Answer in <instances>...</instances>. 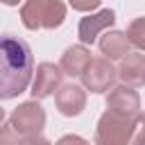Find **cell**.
I'll return each mask as SVG.
<instances>
[{
  "instance_id": "19",
  "label": "cell",
  "mask_w": 145,
  "mask_h": 145,
  "mask_svg": "<svg viewBox=\"0 0 145 145\" xmlns=\"http://www.w3.org/2000/svg\"><path fill=\"white\" fill-rule=\"evenodd\" d=\"M2 120H5V111L0 109V122H2Z\"/></svg>"
},
{
  "instance_id": "7",
  "label": "cell",
  "mask_w": 145,
  "mask_h": 145,
  "mask_svg": "<svg viewBox=\"0 0 145 145\" xmlns=\"http://www.w3.org/2000/svg\"><path fill=\"white\" fill-rule=\"evenodd\" d=\"M106 106L109 111H116V113L136 116L140 113V97L129 86H113L106 95Z\"/></svg>"
},
{
  "instance_id": "11",
  "label": "cell",
  "mask_w": 145,
  "mask_h": 145,
  "mask_svg": "<svg viewBox=\"0 0 145 145\" xmlns=\"http://www.w3.org/2000/svg\"><path fill=\"white\" fill-rule=\"evenodd\" d=\"M88 61H91V50L84 48V45H72V48H68V50L63 52L59 68H61L63 75L79 77V75L84 72V68L88 66Z\"/></svg>"
},
{
  "instance_id": "15",
  "label": "cell",
  "mask_w": 145,
  "mask_h": 145,
  "mask_svg": "<svg viewBox=\"0 0 145 145\" xmlns=\"http://www.w3.org/2000/svg\"><path fill=\"white\" fill-rule=\"evenodd\" d=\"M68 2H70V7L77 9V11H91V9H95L102 0H68Z\"/></svg>"
},
{
  "instance_id": "14",
  "label": "cell",
  "mask_w": 145,
  "mask_h": 145,
  "mask_svg": "<svg viewBox=\"0 0 145 145\" xmlns=\"http://www.w3.org/2000/svg\"><path fill=\"white\" fill-rule=\"evenodd\" d=\"M20 136L16 134V129L11 125H2L0 122V145H20Z\"/></svg>"
},
{
  "instance_id": "18",
  "label": "cell",
  "mask_w": 145,
  "mask_h": 145,
  "mask_svg": "<svg viewBox=\"0 0 145 145\" xmlns=\"http://www.w3.org/2000/svg\"><path fill=\"white\" fill-rule=\"evenodd\" d=\"M0 2H5V5H9V7H11V5H18L20 0H0Z\"/></svg>"
},
{
  "instance_id": "1",
  "label": "cell",
  "mask_w": 145,
  "mask_h": 145,
  "mask_svg": "<svg viewBox=\"0 0 145 145\" xmlns=\"http://www.w3.org/2000/svg\"><path fill=\"white\" fill-rule=\"evenodd\" d=\"M34 59L25 41L14 36H0V100L20 95L32 79Z\"/></svg>"
},
{
  "instance_id": "2",
  "label": "cell",
  "mask_w": 145,
  "mask_h": 145,
  "mask_svg": "<svg viewBox=\"0 0 145 145\" xmlns=\"http://www.w3.org/2000/svg\"><path fill=\"white\" fill-rule=\"evenodd\" d=\"M140 127H143L140 113L125 116L116 111H104L95 129V145H129Z\"/></svg>"
},
{
  "instance_id": "9",
  "label": "cell",
  "mask_w": 145,
  "mask_h": 145,
  "mask_svg": "<svg viewBox=\"0 0 145 145\" xmlns=\"http://www.w3.org/2000/svg\"><path fill=\"white\" fill-rule=\"evenodd\" d=\"M57 106L63 116H77L86 106V93L77 84H63L57 91Z\"/></svg>"
},
{
  "instance_id": "17",
  "label": "cell",
  "mask_w": 145,
  "mask_h": 145,
  "mask_svg": "<svg viewBox=\"0 0 145 145\" xmlns=\"http://www.w3.org/2000/svg\"><path fill=\"white\" fill-rule=\"evenodd\" d=\"M20 145H50V143H48L43 136H39V134H36V136H27V138H23V140H20Z\"/></svg>"
},
{
  "instance_id": "8",
  "label": "cell",
  "mask_w": 145,
  "mask_h": 145,
  "mask_svg": "<svg viewBox=\"0 0 145 145\" xmlns=\"http://www.w3.org/2000/svg\"><path fill=\"white\" fill-rule=\"evenodd\" d=\"M113 23H116V14H113V9H102V11L93 14V16L82 18V20H79V27H77L79 41H82V43H95L97 34H100L104 27L113 25Z\"/></svg>"
},
{
  "instance_id": "12",
  "label": "cell",
  "mask_w": 145,
  "mask_h": 145,
  "mask_svg": "<svg viewBox=\"0 0 145 145\" xmlns=\"http://www.w3.org/2000/svg\"><path fill=\"white\" fill-rule=\"evenodd\" d=\"M100 50L106 59H122L129 54V41L122 32H106L100 39Z\"/></svg>"
},
{
  "instance_id": "16",
  "label": "cell",
  "mask_w": 145,
  "mask_h": 145,
  "mask_svg": "<svg viewBox=\"0 0 145 145\" xmlns=\"http://www.w3.org/2000/svg\"><path fill=\"white\" fill-rule=\"evenodd\" d=\"M57 145H86V140H84V138H79V136L68 134V136L59 138V143H57Z\"/></svg>"
},
{
  "instance_id": "10",
  "label": "cell",
  "mask_w": 145,
  "mask_h": 145,
  "mask_svg": "<svg viewBox=\"0 0 145 145\" xmlns=\"http://www.w3.org/2000/svg\"><path fill=\"white\" fill-rule=\"evenodd\" d=\"M118 75L125 82V86H129V88L140 86L145 82V59H143V54L129 52L127 57H122V66H120Z\"/></svg>"
},
{
  "instance_id": "13",
  "label": "cell",
  "mask_w": 145,
  "mask_h": 145,
  "mask_svg": "<svg viewBox=\"0 0 145 145\" xmlns=\"http://www.w3.org/2000/svg\"><path fill=\"white\" fill-rule=\"evenodd\" d=\"M127 41L129 45H136L138 50L145 48V18H136L129 27H127Z\"/></svg>"
},
{
  "instance_id": "4",
  "label": "cell",
  "mask_w": 145,
  "mask_h": 145,
  "mask_svg": "<svg viewBox=\"0 0 145 145\" xmlns=\"http://www.w3.org/2000/svg\"><path fill=\"white\" fill-rule=\"evenodd\" d=\"M9 125L16 129V134L20 138L36 136L43 129V125H45V111H43L41 104H36V100L34 102H25L18 109H14Z\"/></svg>"
},
{
  "instance_id": "3",
  "label": "cell",
  "mask_w": 145,
  "mask_h": 145,
  "mask_svg": "<svg viewBox=\"0 0 145 145\" xmlns=\"http://www.w3.org/2000/svg\"><path fill=\"white\" fill-rule=\"evenodd\" d=\"M23 25L27 29H54L66 18V7L61 0H27L20 9Z\"/></svg>"
},
{
  "instance_id": "20",
  "label": "cell",
  "mask_w": 145,
  "mask_h": 145,
  "mask_svg": "<svg viewBox=\"0 0 145 145\" xmlns=\"http://www.w3.org/2000/svg\"><path fill=\"white\" fill-rule=\"evenodd\" d=\"M86 145H88V143H86Z\"/></svg>"
},
{
  "instance_id": "5",
  "label": "cell",
  "mask_w": 145,
  "mask_h": 145,
  "mask_svg": "<svg viewBox=\"0 0 145 145\" xmlns=\"http://www.w3.org/2000/svg\"><path fill=\"white\" fill-rule=\"evenodd\" d=\"M84 86L91 91V93H102L106 91L113 79H116V68L111 66L109 59H91L88 66L84 68V72L79 75Z\"/></svg>"
},
{
  "instance_id": "6",
  "label": "cell",
  "mask_w": 145,
  "mask_h": 145,
  "mask_svg": "<svg viewBox=\"0 0 145 145\" xmlns=\"http://www.w3.org/2000/svg\"><path fill=\"white\" fill-rule=\"evenodd\" d=\"M61 68L54 66V63H39L36 66V77H34V84H32V97L34 100H43L48 95H52L59 86H61Z\"/></svg>"
}]
</instances>
